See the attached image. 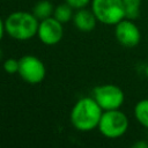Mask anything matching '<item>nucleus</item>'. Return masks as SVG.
I'll return each instance as SVG.
<instances>
[{"label":"nucleus","instance_id":"f257e3e1","mask_svg":"<svg viewBox=\"0 0 148 148\" xmlns=\"http://www.w3.org/2000/svg\"><path fill=\"white\" fill-rule=\"evenodd\" d=\"M103 110L94 97H82L71 111L72 125L81 132H90L97 128Z\"/></svg>","mask_w":148,"mask_h":148},{"label":"nucleus","instance_id":"f03ea898","mask_svg":"<svg viewBox=\"0 0 148 148\" xmlns=\"http://www.w3.org/2000/svg\"><path fill=\"white\" fill-rule=\"evenodd\" d=\"M39 20L28 12H14L5 21L6 32L16 40H28L37 35Z\"/></svg>","mask_w":148,"mask_h":148},{"label":"nucleus","instance_id":"7ed1b4c3","mask_svg":"<svg viewBox=\"0 0 148 148\" xmlns=\"http://www.w3.org/2000/svg\"><path fill=\"white\" fill-rule=\"evenodd\" d=\"M128 125L130 120L127 116L119 109H116L103 111L97 128L103 136L108 139H117L127 132Z\"/></svg>","mask_w":148,"mask_h":148},{"label":"nucleus","instance_id":"20e7f679","mask_svg":"<svg viewBox=\"0 0 148 148\" xmlns=\"http://www.w3.org/2000/svg\"><path fill=\"white\" fill-rule=\"evenodd\" d=\"M91 10L98 22L116 25L126 17L123 0H91Z\"/></svg>","mask_w":148,"mask_h":148},{"label":"nucleus","instance_id":"39448f33","mask_svg":"<svg viewBox=\"0 0 148 148\" xmlns=\"http://www.w3.org/2000/svg\"><path fill=\"white\" fill-rule=\"evenodd\" d=\"M92 97L103 111L119 109L125 102L124 91L116 84H99L92 89Z\"/></svg>","mask_w":148,"mask_h":148},{"label":"nucleus","instance_id":"423d86ee","mask_svg":"<svg viewBox=\"0 0 148 148\" xmlns=\"http://www.w3.org/2000/svg\"><path fill=\"white\" fill-rule=\"evenodd\" d=\"M18 75L27 83L37 84L44 80L46 68L40 59L32 54H25L18 59Z\"/></svg>","mask_w":148,"mask_h":148},{"label":"nucleus","instance_id":"0eeeda50","mask_svg":"<svg viewBox=\"0 0 148 148\" xmlns=\"http://www.w3.org/2000/svg\"><path fill=\"white\" fill-rule=\"evenodd\" d=\"M114 37L121 46L133 49L139 45L141 40V32L139 27L134 23V20L125 17L114 25Z\"/></svg>","mask_w":148,"mask_h":148},{"label":"nucleus","instance_id":"6e6552de","mask_svg":"<svg viewBox=\"0 0 148 148\" xmlns=\"http://www.w3.org/2000/svg\"><path fill=\"white\" fill-rule=\"evenodd\" d=\"M37 36L43 44L56 45L61 40V38L64 36L62 23L59 22L53 16L44 18L39 22Z\"/></svg>","mask_w":148,"mask_h":148},{"label":"nucleus","instance_id":"1a4fd4ad","mask_svg":"<svg viewBox=\"0 0 148 148\" xmlns=\"http://www.w3.org/2000/svg\"><path fill=\"white\" fill-rule=\"evenodd\" d=\"M73 22L74 25L76 27L77 30L82 31V32H89L92 31L96 27V23L98 22L95 14L92 13V10L90 9H86L84 8H80L77 9L74 15H73Z\"/></svg>","mask_w":148,"mask_h":148},{"label":"nucleus","instance_id":"9d476101","mask_svg":"<svg viewBox=\"0 0 148 148\" xmlns=\"http://www.w3.org/2000/svg\"><path fill=\"white\" fill-rule=\"evenodd\" d=\"M134 117L142 127L148 130V98L136 102L134 105Z\"/></svg>","mask_w":148,"mask_h":148},{"label":"nucleus","instance_id":"9b49d317","mask_svg":"<svg viewBox=\"0 0 148 148\" xmlns=\"http://www.w3.org/2000/svg\"><path fill=\"white\" fill-rule=\"evenodd\" d=\"M53 12H54V8H53L52 3L49 0H42V1L37 2L34 6V9H32V14L39 21L50 17L53 14Z\"/></svg>","mask_w":148,"mask_h":148},{"label":"nucleus","instance_id":"f8f14e48","mask_svg":"<svg viewBox=\"0 0 148 148\" xmlns=\"http://www.w3.org/2000/svg\"><path fill=\"white\" fill-rule=\"evenodd\" d=\"M73 7L69 6L67 2L65 3H61L59 6H57L54 8V12H53V17H56L59 22L61 23H67L69 22L71 20H73Z\"/></svg>","mask_w":148,"mask_h":148},{"label":"nucleus","instance_id":"ddd939ff","mask_svg":"<svg viewBox=\"0 0 148 148\" xmlns=\"http://www.w3.org/2000/svg\"><path fill=\"white\" fill-rule=\"evenodd\" d=\"M141 1L142 0H123L127 18H131V20L138 18V16L140 14Z\"/></svg>","mask_w":148,"mask_h":148},{"label":"nucleus","instance_id":"4468645a","mask_svg":"<svg viewBox=\"0 0 148 148\" xmlns=\"http://www.w3.org/2000/svg\"><path fill=\"white\" fill-rule=\"evenodd\" d=\"M3 69L8 74H16L18 73V60L14 58H9L3 62Z\"/></svg>","mask_w":148,"mask_h":148},{"label":"nucleus","instance_id":"2eb2a0df","mask_svg":"<svg viewBox=\"0 0 148 148\" xmlns=\"http://www.w3.org/2000/svg\"><path fill=\"white\" fill-rule=\"evenodd\" d=\"M66 2L72 6L74 9H80V8H84L88 3L91 2V0H66Z\"/></svg>","mask_w":148,"mask_h":148},{"label":"nucleus","instance_id":"dca6fc26","mask_svg":"<svg viewBox=\"0 0 148 148\" xmlns=\"http://www.w3.org/2000/svg\"><path fill=\"white\" fill-rule=\"evenodd\" d=\"M134 148H148V142L146 140H139L133 145Z\"/></svg>","mask_w":148,"mask_h":148},{"label":"nucleus","instance_id":"f3484780","mask_svg":"<svg viewBox=\"0 0 148 148\" xmlns=\"http://www.w3.org/2000/svg\"><path fill=\"white\" fill-rule=\"evenodd\" d=\"M6 32V28H5V22L1 20V17H0V40L2 39V37H3V34Z\"/></svg>","mask_w":148,"mask_h":148},{"label":"nucleus","instance_id":"a211bd4d","mask_svg":"<svg viewBox=\"0 0 148 148\" xmlns=\"http://www.w3.org/2000/svg\"><path fill=\"white\" fill-rule=\"evenodd\" d=\"M1 59H2V50L0 49V60H1Z\"/></svg>","mask_w":148,"mask_h":148}]
</instances>
